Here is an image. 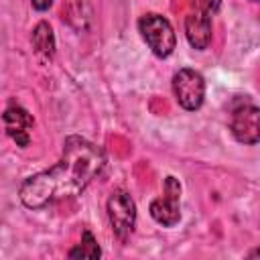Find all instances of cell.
Instances as JSON below:
<instances>
[{
  "label": "cell",
  "instance_id": "cell-8",
  "mask_svg": "<svg viewBox=\"0 0 260 260\" xmlns=\"http://www.w3.org/2000/svg\"><path fill=\"white\" fill-rule=\"evenodd\" d=\"M185 35L193 49L203 51L211 43V14L193 8L185 18Z\"/></svg>",
  "mask_w": 260,
  "mask_h": 260
},
{
  "label": "cell",
  "instance_id": "cell-10",
  "mask_svg": "<svg viewBox=\"0 0 260 260\" xmlns=\"http://www.w3.org/2000/svg\"><path fill=\"white\" fill-rule=\"evenodd\" d=\"M67 256H69V258H100V256H102V250H100L95 238L91 236V232L85 230V232L81 234V244H79L77 248L69 250Z\"/></svg>",
  "mask_w": 260,
  "mask_h": 260
},
{
  "label": "cell",
  "instance_id": "cell-7",
  "mask_svg": "<svg viewBox=\"0 0 260 260\" xmlns=\"http://www.w3.org/2000/svg\"><path fill=\"white\" fill-rule=\"evenodd\" d=\"M4 130L6 134L16 142V146L24 148L30 142V128L35 126L32 116L22 108V106H10L2 114Z\"/></svg>",
  "mask_w": 260,
  "mask_h": 260
},
{
  "label": "cell",
  "instance_id": "cell-5",
  "mask_svg": "<svg viewBox=\"0 0 260 260\" xmlns=\"http://www.w3.org/2000/svg\"><path fill=\"white\" fill-rule=\"evenodd\" d=\"M230 130L242 144H256L260 140V110L256 104L244 100L232 108Z\"/></svg>",
  "mask_w": 260,
  "mask_h": 260
},
{
  "label": "cell",
  "instance_id": "cell-2",
  "mask_svg": "<svg viewBox=\"0 0 260 260\" xmlns=\"http://www.w3.org/2000/svg\"><path fill=\"white\" fill-rule=\"evenodd\" d=\"M138 32L142 35L150 51L160 59L169 57L177 47V35L173 24L156 12H148L138 18Z\"/></svg>",
  "mask_w": 260,
  "mask_h": 260
},
{
  "label": "cell",
  "instance_id": "cell-4",
  "mask_svg": "<svg viewBox=\"0 0 260 260\" xmlns=\"http://www.w3.org/2000/svg\"><path fill=\"white\" fill-rule=\"evenodd\" d=\"M108 219H110V225L114 230V234L126 242L134 230V223H136V203L134 199L130 197L128 191L124 189H116L112 191V195L108 197Z\"/></svg>",
  "mask_w": 260,
  "mask_h": 260
},
{
  "label": "cell",
  "instance_id": "cell-1",
  "mask_svg": "<svg viewBox=\"0 0 260 260\" xmlns=\"http://www.w3.org/2000/svg\"><path fill=\"white\" fill-rule=\"evenodd\" d=\"M104 165L106 154L102 146L83 136H67L59 162L24 179L18 197L28 209H41L53 201L73 199L102 173Z\"/></svg>",
  "mask_w": 260,
  "mask_h": 260
},
{
  "label": "cell",
  "instance_id": "cell-6",
  "mask_svg": "<svg viewBox=\"0 0 260 260\" xmlns=\"http://www.w3.org/2000/svg\"><path fill=\"white\" fill-rule=\"evenodd\" d=\"M148 211H150V217L165 228H173L179 223V219H181V183L175 177L165 179V195L152 199L148 205Z\"/></svg>",
  "mask_w": 260,
  "mask_h": 260
},
{
  "label": "cell",
  "instance_id": "cell-9",
  "mask_svg": "<svg viewBox=\"0 0 260 260\" xmlns=\"http://www.w3.org/2000/svg\"><path fill=\"white\" fill-rule=\"evenodd\" d=\"M32 49L37 53V57L41 61H51L53 55H55V35H53V28L49 22L41 20L35 28H32Z\"/></svg>",
  "mask_w": 260,
  "mask_h": 260
},
{
  "label": "cell",
  "instance_id": "cell-12",
  "mask_svg": "<svg viewBox=\"0 0 260 260\" xmlns=\"http://www.w3.org/2000/svg\"><path fill=\"white\" fill-rule=\"evenodd\" d=\"M30 4H32V8H35V10L45 12V10H49V8H51L53 0H30Z\"/></svg>",
  "mask_w": 260,
  "mask_h": 260
},
{
  "label": "cell",
  "instance_id": "cell-3",
  "mask_svg": "<svg viewBox=\"0 0 260 260\" xmlns=\"http://www.w3.org/2000/svg\"><path fill=\"white\" fill-rule=\"evenodd\" d=\"M173 93L177 104L187 110V112H195L201 108L203 100H205V79L199 71L183 67L173 75Z\"/></svg>",
  "mask_w": 260,
  "mask_h": 260
},
{
  "label": "cell",
  "instance_id": "cell-11",
  "mask_svg": "<svg viewBox=\"0 0 260 260\" xmlns=\"http://www.w3.org/2000/svg\"><path fill=\"white\" fill-rule=\"evenodd\" d=\"M219 6V0H193V8H199V10H205L209 14H213Z\"/></svg>",
  "mask_w": 260,
  "mask_h": 260
}]
</instances>
